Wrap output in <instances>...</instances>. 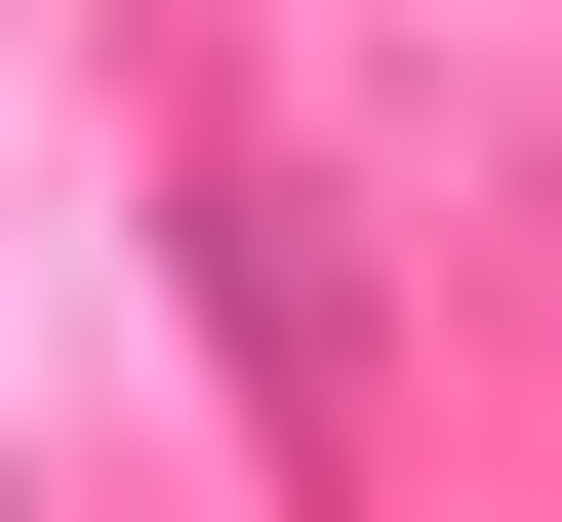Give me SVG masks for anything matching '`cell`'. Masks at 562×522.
I'll return each instance as SVG.
<instances>
[{
	"instance_id": "cell-1",
	"label": "cell",
	"mask_w": 562,
	"mask_h": 522,
	"mask_svg": "<svg viewBox=\"0 0 562 522\" xmlns=\"http://www.w3.org/2000/svg\"><path fill=\"white\" fill-rule=\"evenodd\" d=\"M161 281H201V322H241V402H281V442L362 402V362H322V201H281V162H201V201H161Z\"/></svg>"
}]
</instances>
